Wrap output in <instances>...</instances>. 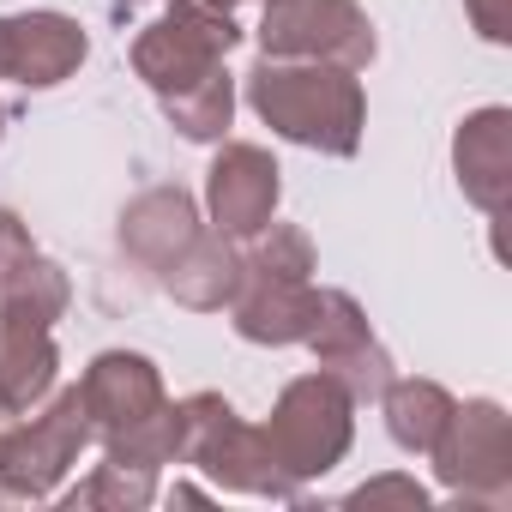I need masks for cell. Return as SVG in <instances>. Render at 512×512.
<instances>
[{"label":"cell","mask_w":512,"mask_h":512,"mask_svg":"<svg viewBox=\"0 0 512 512\" xmlns=\"http://www.w3.org/2000/svg\"><path fill=\"white\" fill-rule=\"evenodd\" d=\"M0 127H7V109H0Z\"/></svg>","instance_id":"27"},{"label":"cell","mask_w":512,"mask_h":512,"mask_svg":"<svg viewBox=\"0 0 512 512\" xmlns=\"http://www.w3.org/2000/svg\"><path fill=\"white\" fill-rule=\"evenodd\" d=\"M73 302V284L55 260L31 253V260L0 284V320H31V326H55Z\"/></svg>","instance_id":"18"},{"label":"cell","mask_w":512,"mask_h":512,"mask_svg":"<svg viewBox=\"0 0 512 512\" xmlns=\"http://www.w3.org/2000/svg\"><path fill=\"white\" fill-rule=\"evenodd\" d=\"M235 284H241V247L217 229H199L175 260L163 266V290L193 308V314H217L235 302Z\"/></svg>","instance_id":"15"},{"label":"cell","mask_w":512,"mask_h":512,"mask_svg":"<svg viewBox=\"0 0 512 512\" xmlns=\"http://www.w3.org/2000/svg\"><path fill=\"white\" fill-rule=\"evenodd\" d=\"M55 326H31V320H0V404H13L19 416L37 410L55 392Z\"/></svg>","instance_id":"16"},{"label":"cell","mask_w":512,"mask_h":512,"mask_svg":"<svg viewBox=\"0 0 512 512\" xmlns=\"http://www.w3.org/2000/svg\"><path fill=\"white\" fill-rule=\"evenodd\" d=\"M85 446H91V416H85L79 386H67L37 416H19L7 428V440H0V494L7 500H49Z\"/></svg>","instance_id":"4"},{"label":"cell","mask_w":512,"mask_h":512,"mask_svg":"<svg viewBox=\"0 0 512 512\" xmlns=\"http://www.w3.org/2000/svg\"><path fill=\"white\" fill-rule=\"evenodd\" d=\"M181 410V446H175V464H193L205 470L211 482L235 488V494H260V500H296L302 482H290L266 446L260 428H247L229 398L217 392H193L175 404Z\"/></svg>","instance_id":"2"},{"label":"cell","mask_w":512,"mask_h":512,"mask_svg":"<svg viewBox=\"0 0 512 512\" xmlns=\"http://www.w3.org/2000/svg\"><path fill=\"white\" fill-rule=\"evenodd\" d=\"M278 470L290 482H314L326 476L356 434V398L332 380V374H302L284 386V398L272 404V422L260 428Z\"/></svg>","instance_id":"3"},{"label":"cell","mask_w":512,"mask_h":512,"mask_svg":"<svg viewBox=\"0 0 512 512\" xmlns=\"http://www.w3.org/2000/svg\"><path fill=\"white\" fill-rule=\"evenodd\" d=\"M85 49H91L85 25L67 19V13H19V19H7V79H19L31 91H49V85L73 79Z\"/></svg>","instance_id":"12"},{"label":"cell","mask_w":512,"mask_h":512,"mask_svg":"<svg viewBox=\"0 0 512 512\" xmlns=\"http://www.w3.org/2000/svg\"><path fill=\"white\" fill-rule=\"evenodd\" d=\"M314 314H320V290L308 278H266L241 266L229 320L247 344H302L314 332Z\"/></svg>","instance_id":"11"},{"label":"cell","mask_w":512,"mask_h":512,"mask_svg":"<svg viewBox=\"0 0 512 512\" xmlns=\"http://www.w3.org/2000/svg\"><path fill=\"white\" fill-rule=\"evenodd\" d=\"M241 43L235 19L223 7H205V0H175V7H163L157 25H145L133 37V73L169 97V91H187L199 85L211 67H223V55Z\"/></svg>","instance_id":"5"},{"label":"cell","mask_w":512,"mask_h":512,"mask_svg":"<svg viewBox=\"0 0 512 512\" xmlns=\"http://www.w3.org/2000/svg\"><path fill=\"white\" fill-rule=\"evenodd\" d=\"M452 404H458V398H452L446 386H434V380H398V374H392V386L380 392L386 434H392L404 452H428V446L440 440Z\"/></svg>","instance_id":"17"},{"label":"cell","mask_w":512,"mask_h":512,"mask_svg":"<svg viewBox=\"0 0 512 512\" xmlns=\"http://www.w3.org/2000/svg\"><path fill=\"white\" fill-rule=\"evenodd\" d=\"M247 103L278 139L326 151V157H356L362 127H368V97L350 67L332 61H272L247 73Z\"/></svg>","instance_id":"1"},{"label":"cell","mask_w":512,"mask_h":512,"mask_svg":"<svg viewBox=\"0 0 512 512\" xmlns=\"http://www.w3.org/2000/svg\"><path fill=\"white\" fill-rule=\"evenodd\" d=\"M284 169L272 163V151L260 145H223L205 169V205H211V229L229 235V241H253L272 217H278V181Z\"/></svg>","instance_id":"9"},{"label":"cell","mask_w":512,"mask_h":512,"mask_svg":"<svg viewBox=\"0 0 512 512\" xmlns=\"http://www.w3.org/2000/svg\"><path fill=\"white\" fill-rule=\"evenodd\" d=\"M163 115L181 127V139L211 145V139H223V133H229V115H235V79H229L223 67H211L199 85L169 91V97H163Z\"/></svg>","instance_id":"19"},{"label":"cell","mask_w":512,"mask_h":512,"mask_svg":"<svg viewBox=\"0 0 512 512\" xmlns=\"http://www.w3.org/2000/svg\"><path fill=\"white\" fill-rule=\"evenodd\" d=\"M115 7H145V0H115Z\"/></svg>","instance_id":"26"},{"label":"cell","mask_w":512,"mask_h":512,"mask_svg":"<svg viewBox=\"0 0 512 512\" xmlns=\"http://www.w3.org/2000/svg\"><path fill=\"white\" fill-rule=\"evenodd\" d=\"M440 482L476 506H506L512 500V416L494 398L452 404L440 440L428 446Z\"/></svg>","instance_id":"6"},{"label":"cell","mask_w":512,"mask_h":512,"mask_svg":"<svg viewBox=\"0 0 512 512\" xmlns=\"http://www.w3.org/2000/svg\"><path fill=\"white\" fill-rule=\"evenodd\" d=\"M79 398H85V416H91V434L97 440H109V434H121V428H133V422H145L151 410L169 404L163 374L145 356H133V350H103L85 368Z\"/></svg>","instance_id":"10"},{"label":"cell","mask_w":512,"mask_h":512,"mask_svg":"<svg viewBox=\"0 0 512 512\" xmlns=\"http://www.w3.org/2000/svg\"><path fill=\"white\" fill-rule=\"evenodd\" d=\"M410 506V512H422L428 506V488L422 482H410V476H374V482H362L356 494H350V506Z\"/></svg>","instance_id":"21"},{"label":"cell","mask_w":512,"mask_h":512,"mask_svg":"<svg viewBox=\"0 0 512 512\" xmlns=\"http://www.w3.org/2000/svg\"><path fill=\"white\" fill-rule=\"evenodd\" d=\"M302 344L320 356V374H332L356 404H374L392 386V356L380 350V338L368 332V314L344 290H320V314Z\"/></svg>","instance_id":"8"},{"label":"cell","mask_w":512,"mask_h":512,"mask_svg":"<svg viewBox=\"0 0 512 512\" xmlns=\"http://www.w3.org/2000/svg\"><path fill=\"white\" fill-rule=\"evenodd\" d=\"M31 253H37V247H31V229H25L13 211H0V284H7V278L31 260Z\"/></svg>","instance_id":"22"},{"label":"cell","mask_w":512,"mask_h":512,"mask_svg":"<svg viewBox=\"0 0 512 512\" xmlns=\"http://www.w3.org/2000/svg\"><path fill=\"white\" fill-rule=\"evenodd\" d=\"M452 169L470 205H482L488 217L506 211L512 199V115L506 109H476L458 139H452Z\"/></svg>","instance_id":"13"},{"label":"cell","mask_w":512,"mask_h":512,"mask_svg":"<svg viewBox=\"0 0 512 512\" xmlns=\"http://www.w3.org/2000/svg\"><path fill=\"white\" fill-rule=\"evenodd\" d=\"M260 55L272 61H332L362 73L374 61V25L356 0H266Z\"/></svg>","instance_id":"7"},{"label":"cell","mask_w":512,"mask_h":512,"mask_svg":"<svg viewBox=\"0 0 512 512\" xmlns=\"http://www.w3.org/2000/svg\"><path fill=\"white\" fill-rule=\"evenodd\" d=\"M193 235H199V205L181 187H145L121 211V247H127V260H139L145 272H163Z\"/></svg>","instance_id":"14"},{"label":"cell","mask_w":512,"mask_h":512,"mask_svg":"<svg viewBox=\"0 0 512 512\" xmlns=\"http://www.w3.org/2000/svg\"><path fill=\"white\" fill-rule=\"evenodd\" d=\"M205 7H223V13H235V7H241V0H205Z\"/></svg>","instance_id":"25"},{"label":"cell","mask_w":512,"mask_h":512,"mask_svg":"<svg viewBox=\"0 0 512 512\" xmlns=\"http://www.w3.org/2000/svg\"><path fill=\"white\" fill-rule=\"evenodd\" d=\"M13 422H19V410H13V404H0V440H7V428H13Z\"/></svg>","instance_id":"24"},{"label":"cell","mask_w":512,"mask_h":512,"mask_svg":"<svg viewBox=\"0 0 512 512\" xmlns=\"http://www.w3.org/2000/svg\"><path fill=\"white\" fill-rule=\"evenodd\" d=\"M151 500H157V470H139V464H121V458H103L97 476L67 494V506H115V512H139Z\"/></svg>","instance_id":"20"},{"label":"cell","mask_w":512,"mask_h":512,"mask_svg":"<svg viewBox=\"0 0 512 512\" xmlns=\"http://www.w3.org/2000/svg\"><path fill=\"white\" fill-rule=\"evenodd\" d=\"M470 25L488 37V43H506L512 37V0H464Z\"/></svg>","instance_id":"23"}]
</instances>
